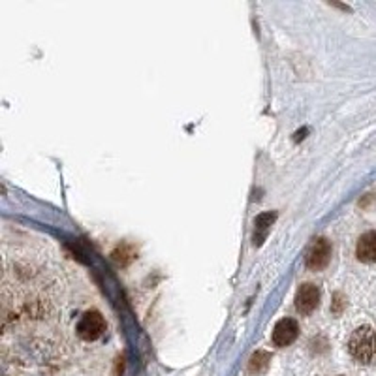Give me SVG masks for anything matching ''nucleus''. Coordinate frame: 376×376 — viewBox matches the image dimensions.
<instances>
[{"mask_svg": "<svg viewBox=\"0 0 376 376\" xmlns=\"http://www.w3.org/2000/svg\"><path fill=\"white\" fill-rule=\"evenodd\" d=\"M350 355L357 363L371 365L376 362V331L371 326H362L355 329L348 341Z\"/></svg>", "mask_w": 376, "mask_h": 376, "instance_id": "f257e3e1", "label": "nucleus"}, {"mask_svg": "<svg viewBox=\"0 0 376 376\" xmlns=\"http://www.w3.org/2000/svg\"><path fill=\"white\" fill-rule=\"evenodd\" d=\"M329 258H331V245H329L327 239L320 237V239H316V241L309 247V250H307V267L313 271L324 269L327 263H329Z\"/></svg>", "mask_w": 376, "mask_h": 376, "instance_id": "f03ea898", "label": "nucleus"}, {"mask_svg": "<svg viewBox=\"0 0 376 376\" xmlns=\"http://www.w3.org/2000/svg\"><path fill=\"white\" fill-rule=\"evenodd\" d=\"M106 331V322L102 318V314L93 311V313H85L83 318L79 320L78 333L81 339L85 341H96Z\"/></svg>", "mask_w": 376, "mask_h": 376, "instance_id": "7ed1b4c3", "label": "nucleus"}, {"mask_svg": "<svg viewBox=\"0 0 376 376\" xmlns=\"http://www.w3.org/2000/svg\"><path fill=\"white\" fill-rule=\"evenodd\" d=\"M299 335V326L296 320L291 318H283L278 320L277 326L273 329V344L275 346H288L291 342L298 339Z\"/></svg>", "mask_w": 376, "mask_h": 376, "instance_id": "20e7f679", "label": "nucleus"}, {"mask_svg": "<svg viewBox=\"0 0 376 376\" xmlns=\"http://www.w3.org/2000/svg\"><path fill=\"white\" fill-rule=\"evenodd\" d=\"M320 305V290L314 284H303L296 294V309L301 314H311Z\"/></svg>", "mask_w": 376, "mask_h": 376, "instance_id": "39448f33", "label": "nucleus"}, {"mask_svg": "<svg viewBox=\"0 0 376 376\" xmlns=\"http://www.w3.org/2000/svg\"><path fill=\"white\" fill-rule=\"evenodd\" d=\"M355 254L365 263L376 262V232H367L360 237L357 247H355Z\"/></svg>", "mask_w": 376, "mask_h": 376, "instance_id": "423d86ee", "label": "nucleus"}, {"mask_svg": "<svg viewBox=\"0 0 376 376\" xmlns=\"http://www.w3.org/2000/svg\"><path fill=\"white\" fill-rule=\"evenodd\" d=\"M269 362L271 355L267 354V352H263V350H258V352L250 357L249 371L252 375H262V373H265L267 367H269Z\"/></svg>", "mask_w": 376, "mask_h": 376, "instance_id": "0eeeda50", "label": "nucleus"}, {"mask_svg": "<svg viewBox=\"0 0 376 376\" xmlns=\"http://www.w3.org/2000/svg\"><path fill=\"white\" fill-rule=\"evenodd\" d=\"M275 219H277V214L275 213H263V214H260L258 219H256V230H260V232H262V235H260V237H258L254 243H258V245L262 243L263 235H265V230H267V228H269L271 224L275 222Z\"/></svg>", "mask_w": 376, "mask_h": 376, "instance_id": "6e6552de", "label": "nucleus"}, {"mask_svg": "<svg viewBox=\"0 0 376 376\" xmlns=\"http://www.w3.org/2000/svg\"><path fill=\"white\" fill-rule=\"evenodd\" d=\"M344 305H346V301H344V298H342L341 294H335L333 303H331V313H333V314H341L342 309H344Z\"/></svg>", "mask_w": 376, "mask_h": 376, "instance_id": "1a4fd4ad", "label": "nucleus"}]
</instances>
